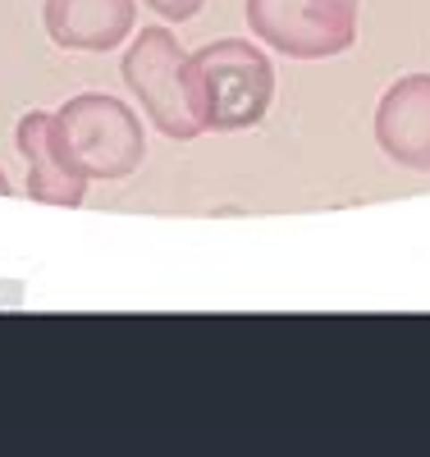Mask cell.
I'll return each instance as SVG.
<instances>
[{"instance_id":"5","label":"cell","mask_w":430,"mask_h":457,"mask_svg":"<svg viewBox=\"0 0 430 457\" xmlns=\"http://www.w3.org/2000/svg\"><path fill=\"white\" fill-rule=\"evenodd\" d=\"M14 146H19V156L28 165V197L32 202H42V206H83L88 174L69 161L51 110H28L19 120V129H14Z\"/></svg>"},{"instance_id":"3","label":"cell","mask_w":430,"mask_h":457,"mask_svg":"<svg viewBox=\"0 0 430 457\" xmlns=\"http://www.w3.org/2000/svg\"><path fill=\"white\" fill-rule=\"evenodd\" d=\"M55 129L64 137L69 161L92 179H129L142 161H147V137H142V120L105 92H83L69 96L55 110Z\"/></svg>"},{"instance_id":"2","label":"cell","mask_w":430,"mask_h":457,"mask_svg":"<svg viewBox=\"0 0 430 457\" xmlns=\"http://www.w3.org/2000/svg\"><path fill=\"white\" fill-rule=\"evenodd\" d=\"M120 73H124V87L147 110V120L165 137L192 142V137L207 133L202 120H198V101H192L188 51L179 46V37L170 28H142L124 51Z\"/></svg>"},{"instance_id":"7","label":"cell","mask_w":430,"mask_h":457,"mask_svg":"<svg viewBox=\"0 0 430 457\" xmlns=\"http://www.w3.org/2000/svg\"><path fill=\"white\" fill-rule=\"evenodd\" d=\"M42 23L60 51L105 55L133 37L138 0H42Z\"/></svg>"},{"instance_id":"1","label":"cell","mask_w":430,"mask_h":457,"mask_svg":"<svg viewBox=\"0 0 430 457\" xmlns=\"http://www.w3.org/2000/svg\"><path fill=\"white\" fill-rule=\"evenodd\" d=\"M192 101L207 133H243L257 129L275 101V64L243 37H220L188 55Z\"/></svg>"},{"instance_id":"8","label":"cell","mask_w":430,"mask_h":457,"mask_svg":"<svg viewBox=\"0 0 430 457\" xmlns=\"http://www.w3.org/2000/svg\"><path fill=\"white\" fill-rule=\"evenodd\" d=\"M142 5L156 10L161 19H170V23H188V19H198V14H202L207 0H142Z\"/></svg>"},{"instance_id":"4","label":"cell","mask_w":430,"mask_h":457,"mask_svg":"<svg viewBox=\"0 0 430 457\" xmlns=\"http://www.w3.org/2000/svg\"><path fill=\"white\" fill-rule=\"evenodd\" d=\"M248 23L289 60H330L358 42V0H248Z\"/></svg>"},{"instance_id":"9","label":"cell","mask_w":430,"mask_h":457,"mask_svg":"<svg viewBox=\"0 0 430 457\" xmlns=\"http://www.w3.org/2000/svg\"><path fill=\"white\" fill-rule=\"evenodd\" d=\"M10 193H14V187H10V174L0 170V197H10Z\"/></svg>"},{"instance_id":"6","label":"cell","mask_w":430,"mask_h":457,"mask_svg":"<svg viewBox=\"0 0 430 457\" xmlns=\"http://www.w3.org/2000/svg\"><path fill=\"white\" fill-rule=\"evenodd\" d=\"M375 146L394 165L430 174V73H408L380 96Z\"/></svg>"}]
</instances>
